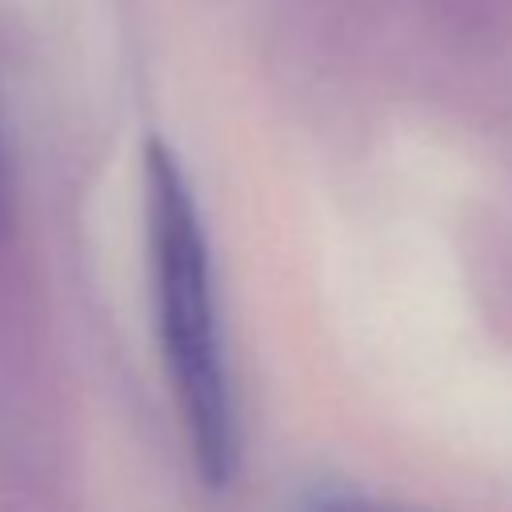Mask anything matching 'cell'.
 Here are the masks:
<instances>
[{"label":"cell","mask_w":512,"mask_h":512,"mask_svg":"<svg viewBox=\"0 0 512 512\" xmlns=\"http://www.w3.org/2000/svg\"><path fill=\"white\" fill-rule=\"evenodd\" d=\"M144 212L156 332L188 452L204 484L224 488L240 464V420L216 320L208 236L196 192L160 136L144 144Z\"/></svg>","instance_id":"cell-1"},{"label":"cell","mask_w":512,"mask_h":512,"mask_svg":"<svg viewBox=\"0 0 512 512\" xmlns=\"http://www.w3.org/2000/svg\"><path fill=\"white\" fill-rule=\"evenodd\" d=\"M336 512H372V508H336Z\"/></svg>","instance_id":"cell-2"}]
</instances>
